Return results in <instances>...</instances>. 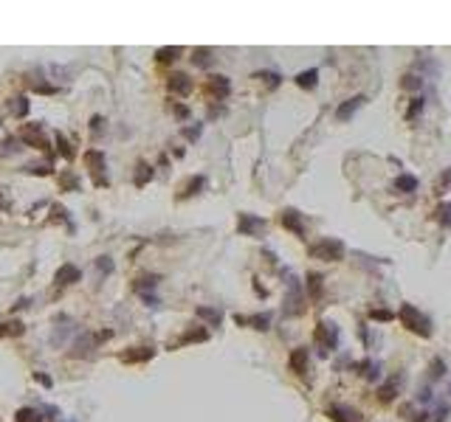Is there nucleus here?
Returning <instances> with one entry per match:
<instances>
[{"mask_svg":"<svg viewBox=\"0 0 451 422\" xmlns=\"http://www.w3.org/2000/svg\"><path fill=\"white\" fill-rule=\"evenodd\" d=\"M327 416L333 422H361V414L350 405H330L327 408Z\"/></svg>","mask_w":451,"mask_h":422,"instance_id":"obj_6","label":"nucleus"},{"mask_svg":"<svg viewBox=\"0 0 451 422\" xmlns=\"http://www.w3.org/2000/svg\"><path fill=\"white\" fill-rule=\"evenodd\" d=\"M395 383H398V380H389L387 386H381V400H384V402L395 397Z\"/></svg>","mask_w":451,"mask_h":422,"instance_id":"obj_29","label":"nucleus"},{"mask_svg":"<svg viewBox=\"0 0 451 422\" xmlns=\"http://www.w3.org/2000/svg\"><path fill=\"white\" fill-rule=\"evenodd\" d=\"M395 189H398V192H403V194L415 192V189H417V178H412V175H398V180H395Z\"/></svg>","mask_w":451,"mask_h":422,"instance_id":"obj_19","label":"nucleus"},{"mask_svg":"<svg viewBox=\"0 0 451 422\" xmlns=\"http://www.w3.org/2000/svg\"><path fill=\"white\" fill-rule=\"evenodd\" d=\"M423 110V99H412V107H409V113H406V118H415L417 113Z\"/></svg>","mask_w":451,"mask_h":422,"instance_id":"obj_34","label":"nucleus"},{"mask_svg":"<svg viewBox=\"0 0 451 422\" xmlns=\"http://www.w3.org/2000/svg\"><path fill=\"white\" fill-rule=\"evenodd\" d=\"M420 85H423V79H420V76H415V73L403 76V82H401V87H403V90H420Z\"/></svg>","mask_w":451,"mask_h":422,"instance_id":"obj_26","label":"nucleus"},{"mask_svg":"<svg viewBox=\"0 0 451 422\" xmlns=\"http://www.w3.org/2000/svg\"><path fill=\"white\" fill-rule=\"evenodd\" d=\"M206 90L215 96V99H226V96H229V90H231V82H229L226 76H209Z\"/></svg>","mask_w":451,"mask_h":422,"instance_id":"obj_11","label":"nucleus"},{"mask_svg":"<svg viewBox=\"0 0 451 422\" xmlns=\"http://www.w3.org/2000/svg\"><path fill=\"white\" fill-rule=\"evenodd\" d=\"M150 180H152V166H150V164H138V166H136V178H133V183H136V186H147Z\"/></svg>","mask_w":451,"mask_h":422,"instance_id":"obj_17","label":"nucleus"},{"mask_svg":"<svg viewBox=\"0 0 451 422\" xmlns=\"http://www.w3.org/2000/svg\"><path fill=\"white\" fill-rule=\"evenodd\" d=\"M99 270H102V273H110V270H113V262H110L108 256H102V259H99Z\"/></svg>","mask_w":451,"mask_h":422,"instance_id":"obj_35","label":"nucleus"},{"mask_svg":"<svg viewBox=\"0 0 451 422\" xmlns=\"http://www.w3.org/2000/svg\"><path fill=\"white\" fill-rule=\"evenodd\" d=\"M175 115H178V118H189V107H184V104H175Z\"/></svg>","mask_w":451,"mask_h":422,"instance_id":"obj_36","label":"nucleus"},{"mask_svg":"<svg viewBox=\"0 0 451 422\" xmlns=\"http://www.w3.org/2000/svg\"><path fill=\"white\" fill-rule=\"evenodd\" d=\"M26 172H31V175H48L51 166L48 164H31V166H26Z\"/></svg>","mask_w":451,"mask_h":422,"instance_id":"obj_30","label":"nucleus"},{"mask_svg":"<svg viewBox=\"0 0 451 422\" xmlns=\"http://www.w3.org/2000/svg\"><path fill=\"white\" fill-rule=\"evenodd\" d=\"M54 138H57V144H59V152H62V158H73V150H71V144H68V138H65L62 132H54Z\"/></svg>","mask_w":451,"mask_h":422,"instance_id":"obj_27","label":"nucleus"},{"mask_svg":"<svg viewBox=\"0 0 451 422\" xmlns=\"http://www.w3.org/2000/svg\"><path fill=\"white\" fill-rule=\"evenodd\" d=\"M37 383H43V386H48V388H51V380L45 377V374H37Z\"/></svg>","mask_w":451,"mask_h":422,"instance_id":"obj_41","label":"nucleus"},{"mask_svg":"<svg viewBox=\"0 0 451 422\" xmlns=\"http://www.w3.org/2000/svg\"><path fill=\"white\" fill-rule=\"evenodd\" d=\"M152 355H155L152 346H133V349L122 352V363H147V360H152Z\"/></svg>","mask_w":451,"mask_h":422,"instance_id":"obj_7","label":"nucleus"},{"mask_svg":"<svg viewBox=\"0 0 451 422\" xmlns=\"http://www.w3.org/2000/svg\"><path fill=\"white\" fill-rule=\"evenodd\" d=\"M265 228H268V222H265L262 217H254V214L237 217V231L243 236H259V234H265Z\"/></svg>","mask_w":451,"mask_h":422,"instance_id":"obj_4","label":"nucleus"},{"mask_svg":"<svg viewBox=\"0 0 451 422\" xmlns=\"http://www.w3.org/2000/svg\"><path fill=\"white\" fill-rule=\"evenodd\" d=\"M198 315H201V318H206L209 324H220V313H217V310H212V307H198Z\"/></svg>","mask_w":451,"mask_h":422,"instance_id":"obj_25","label":"nucleus"},{"mask_svg":"<svg viewBox=\"0 0 451 422\" xmlns=\"http://www.w3.org/2000/svg\"><path fill=\"white\" fill-rule=\"evenodd\" d=\"M316 79H319V71H316V68H310V71H302L299 76H296V85L313 90V87H316Z\"/></svg>","mask_w":451,"mask_h":422,"instance_id":"obj_18","label":"nucleus"},{"mask_svg":"<svg viewBox=\"0 0 451 422\" xmlns=\"http://www.w3.org/2000/svg\"><path fill=\"white\" fill-rule=\"evenodd\" d=\"M17 422H40V416H37V411H31V408H23L20 414H17Z\"/></svg>","mask_w":451,"mask_h":422,"instance_id":"obj_28","label":"nucleus"},{"mask_svg":"<svg viewBox=\"0 0 451 422\" xmlns=\"http://www.w3.org/2000/svg\"><path fill=\"white\" fill-rule=\"evenodd\" d=\"M209 338V329L198 327V329H189V332H184V338H181L178 344H195V341H206Z\"/></svg>","mask_w":451,"mask_h":422,"instance_id":"obj_20","label":"nucleus"},{"mask_svg":"<svg viewBox=\"0 0 451 422\" xmlns=\"http://www.w3.org/2000/svg\"><path fill=\"white\" fill-rule=\"evenodd\" d=\"M91 129H94V132H102V118H99V115L91 118Z\"/></svg>","mask_w":451,"mask_h":422,"instance_id":"obj_39","label":"nucleus"},{"mask_svg":"<svg viewBox=\"0 0 451 422\" xmlns=\"http://www.w3.org/2000/svg\"><path fill=\"white\" fill-rule=\"evenodd\" d=\"M434 214H437V222H440L443 228H451V203H440Z\"/></svg>","mask_w":451,"mask_h":422,"instance_id":"obj_21","label":"nucleus"},{"mask_svg":"<svg viewBox=\"0 0 451 422\" xmlns=\"http://www.w3.org/2000/svg\"><path fill=\"white\" fill-rule=\"evenodd\" d=\"M37 93H54V85H34Z\"/></svg>","mask_w":451,"mask_h":422,"instance_id":"obj_38","label":"nucleus"},{"mask_svg":"<svg viewBox=\"0 0 451 422\" xmlns=\"http://www.w3.org/2000/svg\"><path fill=\"white\" fill-rule=\"evenodd\" d=\"M310 256L313 259H324V262H338L344 259V242L341 239H322V242L310 245Z\"/></svg>","mask_w":451,"mask_h":422,"instance_id":"obj_2","label":"nucleus"},{"mask_svg":"<svg viewBox=\"0 0 451 422\" xmlns=\"http://www.w3.org/2000/svg\"><path fill=\"white\" fill-rule=\"evenodd\" d=\"M79 279H82V270H79L76 265H62V267H57V273H54V282H57L59 287L73 285V282H79Z\"/></svg>","mask_w":451,"mask_h":422,"instance_id":"obj_8","label":"nucleus"},{"mask_svg":"<svg viewBox=\"0 0 451 422\" xmlns=\"http://www.w3.org/2000/svg\"><path fill=\"white\" fill-rule=\"evenodd\" d=\"M12 115L15 118H26L29 115V99H12Z\"/></svg>","mask_w":451,"mask_h":422,"instance_id":"obj_22","label":"nucleus"},{"mask_svg":"<svg viewBox=\"0 0 451 422\" xmlns=\"http://www.w3.org/2000/svg\"><path fill=\"white\" fill-rule=\"evenodd\" d=\"M192 62H195V65H201V68H206V65L212 62V51H209V48H195Z\"/></svg>","mask_w":451,"mask_h":422,"instance_id":"obj_23","label":"nucleus"},{"mask_svg":"<svg viewBox=\"0 0 451 422\" xmlns=\"http://www.w3.org/2000/svg\"><path fill=\"white\" fill-rule=\"evenodd\" d=\"M285 304H288V307H285L288 315H299L302 310H305V307H302V290H299V282H296V279H291V293H288Z\"/></svg>","mask_w":451,"mask_h":422,"instance_id":"obj_9","label":"nucleus"},{"mask_svg":"<svg viewBox=\"0 0 451 422\" xmlns=\"http://www.w3.org/2000/svg\"><path fill=\"white\" fill-rule=\"evenodd\" d=\"M85 161H87V166H91V175H94V183L96 186H108L110 180H108V172H105V152H87L85 155Z\"/></svg>","mask_w":451,"mask_h":422,"instance_id":"obj_5","label":"nucleus"},{"mask_svg":"<svg viewBox=\"0 0 451 422\" xmlns=\"http://www.w3.org/2000/svg\"><path fill=\"white\" fill-rule=\"evenodd\" d=\"M181 48H158L155 51V59L158 62H172V59H178Z\"/></svg>","mask_w":451,"mask_h":422,"instance_id":"obj_24","label":"nucleus"},{"mask_svg":"<svg viewBox=\"0 0 451 422\" xmlns=\"http://www.w3.org/2000/svg\"><path fill=\"white\" fill-rule=\"evenodd\" d=\"M370 318H375V321H389V318H395V313H389V310H373Z\"/></svg>","mask_w":451,"mask_h":422,"instance_id":"obj_32","label":"nucleus"},{"mask_svg":"<svg viewBox=\"0 0 451 422\" xmlns=\"http://www.w3.org/2000/svg\"><path fill=\"white\" fill-rule=\"evenodd\" d=\"M257 79H265V85H268V87L280 85V73H257Z\"/></svg>","mask_w":451,"mask_h":422,"instance_id":"obj_31","label":"nucleus"},{"mask_svg":"<svg viewBox=\"0 0 451 422\" xmlns=\"http://www.w3.org/2000/svg\"><path fill=\"white\" fill-rule=\"evenodd\" d=\"M187 135H189V138H198V135H201V127H189Z\"/></svg>","mask_w":451,"mask_h":422,"instance_id":"obj_40","label":"nucleus"},{"mask_svg":"<svg viewBox=\"0 0 451 422\" xmlns=\"http://www.w3.org/2000/svg\"><path fill=\"white\" fill-rule=\"evenodd\" d=\"M364 101H367V96H352V99H347L344 104H338V110H336V118L338 121H347L352 113H355L358 107H364Z\"/></svg>","mask_w":451,"mask_h":422,"instance_id":"obj_12","label":"nucleus"},{"mask_svg":"<svg viewBox=\"0 0 451 422\" xmlns=\"http://www.w3.org/2000/svg\"><path fill=\"white\" fill-rule=\"evenodd\" d=\"M398 318H401V324L406 329H412L415 335H423V338L431 335V321L417 307H412V304H403V307L398 310Z\"/></svg>","mask_w":451,"mask_h":422,"instance_id":"obj_1","label":"nucleus"},{"mask_svg":"<svg viewBox=\"0 0 451 422\" xmlns=\"http://www.w3.org/2000/svg\"><path fill=\"white\" fill-rule=\"evenodd\" d=\"M445 186H451V169L445 172V178H440V183H437V189H445Z\"/></svg>","mask_w":451,"mask_h":422,"instance_id":"obj_37","label":"nucleus"},{"mask_svg":"<svg viewBox=\"0 0 451 422\" xmlns=\"http://www.w3.org/2000/svg\"><path fill=\"white\" fill-rule=\"evenodd\" d=\"M322 276L319 273H308V296L310 299H319L322 296V290H324V285H322Z\"/></svg>","mask_w":451,"mask_h":422,"instance_id":"obj_16","label":"nucleus"},{"mask_svg":"<svg viewBox=\"0 0 451 422\" xmlns=\"http://www.w3.org/2000/svg\"><path fill=\"white\" fill-rule=\"evenodd\" d=\"M313 338H316V344L322 346L324 352H333L338 346V329H336V324H327V321L316 324Z\"/></svg>","mask_w":451,"mask_h":422,"instance_id":"obj_3","label":"nucleus"},{"mask_svg":"<svg viewBox=\"0 0 451 422\" xmlns=\"http://www.w3.org/2000/svg\"><path fill=\"white\" fill-rule=\"evenodd\" d=\"M288 363H291V372L305 374V372H308V349H294Z\"/></svg>","mask_w":451,"mask_h":422,"instance_id":"obj_14","label":"nucleus"},{"mask_svg":"<svg viewBox=\"0 0 451 422\" xmlns=\"http://www.w3.org/2000/svg\"><path fill=\"white\" fill-rule=\"evenodd\" d=\"M280 220H282V225H285L288 231H294L296 236H302V234H305V225H302V214L296 211V208H285Z\"/></svg>","mask_w":451,"mask_h":422,"instance_id":"obj_10","label":"nucleus"},{"mask_svg":"<svg viewBox=\"0 0 451 422\" xmlns=\"http://www.w3.org/2000/svg\"><path fill=\"white\" fill-rule=\"evenodd\" d=\"M169 90L178 96H187L189 90H192V82H189L187 73H172L169 76Z\"/></svg>","mask_w":451,"mask_h":422,"instance_id":"obj_13","label":"nucleus"},{"mask_svg":"<svg viewBox=\"0 0 451 422\" xmlns=\"http://www.w3.org/2000/svg\"><path fill=\"white\" fill-rule=\"evenodd\" d=\"M59 186H62V189H76L79 180L73 178V175H62V178H59Z\"/></svg>","mask_w":451,"mask_h":422,"instance_id":"obj_33","label":"nucleus"},{"mask_svg":"<svg viewBox=\"0 0 451 422\" xmlns=\"http://www.w3.org/2000/svg\"><path fill=\"white\" fill-rule=\"evenodd\" d=\"M203 186H206V178H201V175H198V178H192L189 183H184V186H181L178 200H184V197H192V194H198Z\"/></svg>","mask_w":451,"mask_h":422,"instance_id":"obj_15","label":"nucleus"}]
</instances>
